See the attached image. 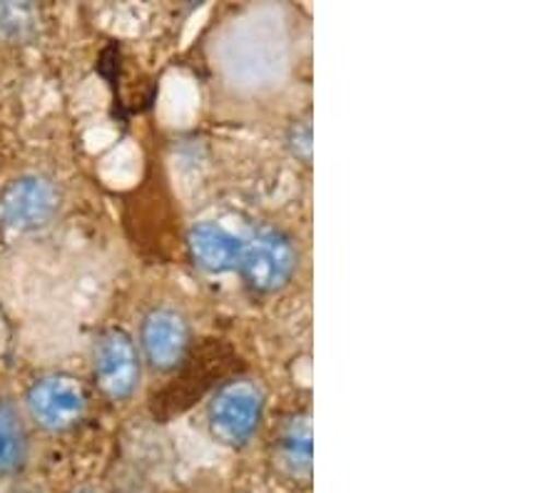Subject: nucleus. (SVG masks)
<instances>
[{
  "label": "nucleus",
  "mask_w": 560,
  "mask_h": 493,
  "mask_svg": "<svg viewBox=\"0 0 560 493\" xmlns=\"http://www.w3.org/2000/svg\"><path fill=\"white\" fill-rule=\"evenodd\" d=\"M261 409H265V391L259 384L240 379L214 394L207 409V424L217 442L240 448L257 434Z\"/></svg>",
  "instance_id": "obj_2"
},
{
  "label": "nucleus",
  "mask_w": 560,
  "mask_h": 493,
  "mask_svg": "<svg viewBox=\"0 0 560 493\" xmlns=\"http://www.w3.org/2000/svg\"><path fill=\"white\" fill-rule=\"evenodd\" d=\"M25 409L43 432L62 434L83 421L88 397L78 379L68 374H50L35 382L25 394Z\"/></svg>",
  "instance_id": "obj_3"
},
{
  "label": "nucleus",
  "mask_w": 560,
  "mask_h": 493,
  "mask_svg": "<svg viewBox=\"0 0 560 493\" xmlns=\"http://www.w3.org/2000/svg\"><path fill=\"white\" fill-rule=\"evenodd\" d=\"M312 424L306 416L292 419L284 426L282 436H279L277 446V461L279 469L289 473L292 479H310L312 477Z\"/></svg>",
  "instance_id": "obj_9"
},
{
  "label": "nucleus",
  "mask_w": 560,
  "mask_h": 493,
  "mask_svg": "<svg viewBox=\"0 0 560 493\" xmlns=\"http://www.w3.org/2000/svg\"><path fill=\"white\" fill-rule=\"evenodd\" d=\"M240 272L255 292H277L296 272V247L284 232L259 230L240 253Z\"/></svg>",
  "instance_id": "obj_4"
},
{
  "label": "nucleus",
  "mask_w": 560,
  "mask_h": 493,
  "mask_svg": "<svg viewBox=\"0 0 560 493\" xmlns=\"http://www.w3.org/2000/svg\"><path fill=\"white\" fill-rule=\"evenodd\" d=\"M35 28V11L25 3H0V35L21 40Z\"/></svg>",
  "instance_id": "obj_10"
},
{
  "label": "nucleus",
  "mask_w": 560,
  "mask_h": 493,
  "mask_svg": "<svg viewBox=\"0 0 560 493\" xmlns=\"http://www.w3.org/2000/svg\"><path fill=\"white\" fill-rule=\"evenodd\" d=\"M140 347L152 369L170 372L183 362L189 347V321L173 307H155L144 314Z\"/></svg>",
  "instance_id": "obj_6"
},
{
  "label": "nucleus",
  "mask_w": 560,
  "mask_h": 493,
  "mask_svg": "<svg viewBox=\"0 0 560 493\" xmlns=\"http://www.w3.org/2000/svg\"><path fill=\"white\" fill-rule=\"evenodd\" d=\"M31 438L23 414L13 401L0 397V481L21 477L28 466Z\"/></svg>",
  "instance_id": "obj_8"
},
{
  "label": "nucleus",
  "mask_w": 560,
  "mask_h": 493,
  "mask_svg": "<svg viewBox=\"0 0 560 493\" xmlns=\"http://www.w3.org/2000/svg\"><path fill=\"white\" fill-rule=\"evenodd\" d=\"M70 493H97V491H93V489H75V491H70Z\"/></svg>",
  "instance_id": "obj_11"
},
{
  "label": "nucleus",
  "mask_w": 560,
  "mask_h": 493,
  "mask_svg": "<svg viewBox=\"0 0 560 493\" xmlns=\"http://www.w3.org/2000/svg\"><path fill=\"white\" fill-rule=\"evenodd\" d=\"M140 352L122 329H110L95 347V376L107 399L128 401L140 387Z\"/></svg>",
  "instance_id": "obj_5"
},
{
  "label": "nucleus",
  "mask_w": 560,
  "mask_h": 493,
  "mask_svg": "<svg viewBox=\"0 0 560 493\" xmlns=\"http://www.w3.org/2000/svg\"><path fill=\"white\" fill-rule=\"evenodd\" d=\"M60 190L50 177L31 173L15 177L0 195V222L15 235L45 230L60 212Z\"/></svg>",
  "instance_id": "obj_1"
},
{
  "label": "nucleus",
  "mask_w": 560,
  "mask_h": 493,
  "mask_svg": "<svg viewBox=\"0 0 560 493\" xmlns=\"http://www.w3.org/2000/svg\"><path fill=\"white\" fill-rule=\"evenodd\" d=\"M187 245L189 253L195 257V262L207 269V272H230V269H234L240 262L242 242L217 222L195 224V227L189 230Z\"/></svg>",
  "instance_id": "obj_7"
}]
</instances>
